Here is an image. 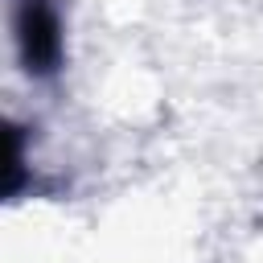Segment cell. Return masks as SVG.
I'll list each match as a JSON object with an SVG mask.
<instances>
[{
	"instance_id": "obj_1",
	"label": "cell",
	"mask_w": 263,
	"mask_h": 263,
	"mask_svg": "<svg viewBox=\"0 0 263 263\" xmlns=\"http://www.w3.org/2000/svg\"><path fill=\"white\" fill-rule=\"evenodd\" d=\"M21 41L37 70H49L58 58V16L45 0H29L21 12Z\"/></svg>"
}]
</instances>
